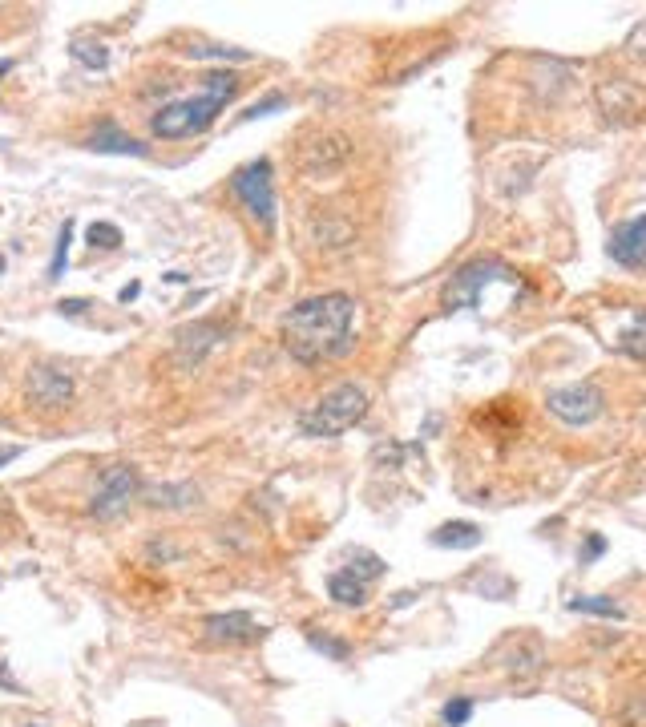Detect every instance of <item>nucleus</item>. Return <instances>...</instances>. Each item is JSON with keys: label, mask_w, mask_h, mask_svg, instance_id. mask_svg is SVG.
Here are the masks:
<instances>
[{"label": "nucleus", "mask_w": 646, "mask_h": 727, "mask_svg": "<svg viewBox=\"0 0 646 727\" xmlns=\"http://www.w3.org/2000/svg\"><path fill=\"white\" fill-rule=\"evenodd\" d=\"M493 283H513V287H521V275L509 267V263H501V259H473V263H465L453 279H449V287H445V307L449 311H469V307H481V295L493 287Z\"/></svg>", "instance_id": "obj_4"}, {"label": "nucleus", "mask_w": 646, "mask_h": 727, "mask_svg": "<svg viewBox=\"0 0 646 727\" xmlns=\"http://www.w3.org/2000/svg\"><path fill=\"white\" fill-rule=\"evenodd\" d=\"M69 57L77 65H85V69H105V65H110V49H105L101 41H81V37L69 45Z\"/></svg>", "instance_id": "obj_17"}, {"label": "nucleus", "mask_w": 646, "mask_h": 727, "mask_svg": "<svg viewBox=\"0 0 646 727\" xmlns=\"http://www.w3.org/2000/svg\"><path fill=\"white\" fill-rule=\"evenodd\" d=\"M21 453H25L21 445H0V469H5V465H13Z\"/></svg>", "instance_id": "obj_28"}, {"label": "nucleus", "mask_w": 646, "mask_h": 727, "mask_svg": "<svg viewBox=\"0 0 646 727\" xmlns=\"http://www.w3.org/2000/svg\"><path fill=\"white\" fill-rule=\"evenodd\" d=\"M307 643H311V651L328 655L332 663H348V655H352V647H348L344 639H336V635H319V631H307Z\"/></svg>", "instance_id": "obj_20"}, {"label": "nucleus", "mask_w": 646, "mask_h": 727, "mask_svg": "<svg viewBox=\"0 0 646 727\" xmlns=\"http://www.w3.org/2000/svg\"><path fill=\"white\" fill-rule=\"evenodd\" d=\"M142 493V477L134 465H110L101 477H97V489L89 497V513L97 522H114L130 509V501Z\"/></svg>", "instance_id": "obj_6"}, {"label": "nucleus", "mask_w": 646, "mask_h": 727, "mask_svg": "<svg viewBox=\"0 0 646 727\" xmlns=\"http://www.w3.org/2000/svg\"><path fill=\"white\" fill-rule=\"evenodd\" d=\"M368 417V392L360 384H336L332 392H323L307 412H299V433L303 437H340L356 429Z\"/></svg>", "instance_id": "obj_3"}, {"label": "nucleus", "mask_w": 646, "mask_h": 727, "mask_svg": "<svg viewBox=\"0 0 646 727\" xmlns=\"http://www.w3.org/2000/svg\"><path fill=\"white\" fill-rule=\"evenodd\" d=\"M9 69H13V61H0V81L9 77Z\"/></svg>", "instance_id": "obj_30"}, {"label": "nucleus", "mask_w": 646, "mask_h": 727, "mask_svg": "<svg viewBox=\"0 0 646 727\" xmlns=\"http://www.w3.org/2000/svg\"><path fill=\"white\" fill-rule=\"evenodd\" d=\"M69 243H73V223H65V227L57 231V247H53V259H49V279H61V275H65Z\"/></svg>", "instance_id": "obj_23"}, {"label": "nucleus", "mask_w": 646, "mask_h": 727, "mask_svg": "<svg viewBox=\"0 0 646 727\" xmlns=\"http://www.w3.org/2000/svg\"><path fill=\"white\" fill-rule=\"evenodd\" d=\"M263 635V627L247 614V610H227V614H206L202 618V639L219 643V647H239V643H255Z\"/></svg>", "instance_id": "obj_8"}, {"label": "nucleus", "mask_w": 646, "mask_h": 727, "mask_svg": "<svg viewBox=\"0 0 646 727\" xmlns=\"http://www.w3.org/2000/svg\"><path fill=\"white\" fill-rule=\"evenodd\" d=\"M328 598H332L336 606H352V610H360V606L368 602V582L352 578L348 570H336V574H328Z\"/></svg>", "instance_id": "obj_15"}, {"label": "nucleus", "mask_w": 646, "mask_h": 727, "mask_svg": "<svg viewBox=\"0 0 646 727\" xmlns=\"http://www.w3.org/2000/svg\"><path fill=\"white\" fill-rule=\"evenodd\" d=\"M29 727H45V723H29Z\"/></svg>", "instance_id": "obj_31"}, {"label": "nucleus", "mask_w": 646, "mask_h": 727, "mask_svg": "<svg viewBox=\"0 0 646 727\" xmlns=\"http://www.w3.org/2000/svg\"><path fill=\"white\" fill-rule=\"evenodd\" d=\"M29 396L41 404V408H65L73 400V376L53 368V364H41L33 368L29 376Z\"/></svg>", "instance_id": "obj_10"}, {"label": "nucleus", "mask_w": 646, "mask_h": 727, "mask_svg": "<svg viewBox=\"0 0 646 727\" xmlns=\"http://www.w3.org/2000/svg\"><path fill=\"white\" fill-rule=\"evenodd\" d=\"M223 336H227V328L214 324V320H198V324H190V328H178V332H174V360H178L182 368H194V364H202V356H206L210 348H219Z\"/></svg>", "instance_id": "obj_9"}, {"label": "nucleus", "mask_w": 646, "mask_h": 727, "mask_svg": "<svg viewBox=\"0 0 646 727\" xmlns=\"http://www.w3.org/2000/svg\"><path fill=\"white\" fill-rule=\"evenodd\" d=\"M239 93V77L231 69H214L202 77V89L190 93V97H178L170 106H162L154 118H150V134L154 138H166V142H178V138H194L202 130L214 126L231 101Z\"/></svg>", "instance_id": "obj_2"}, {"label": "nucleus", "mask_w": 646, "mask_h": 727, "mask_svg": "<svg viewBox=\"0 0 646 727\" xmlns=\"http://www.w3.org/2000/svg\"><path fill=\"white\" fill-rule=\"evenodd\" d=\"M138 291H142V283H130V287H122V291H118V299H122V303H130V299H138Z\"/></svg>", "instance_id": "obj_29"}, {"label": "nucleus", "mask_w": 646, "mask_h": 727, "mask_svg": "<svg viewBox=\"0 0 646 727\" xmlns=\"http://www.w3.org/2000/svg\"><path fill=\"white\" fill-rule=\"evenodd\" d=\"M384 570H388V562L380 554H372V550H356L352 554V566H348V574L360 578V582H376Z\"/></svg>", "instance_id": "obj_18"}, {"label": "nucleus", "mask_w": 646, "mask_h": 727, "mask_svg": "<svg viewBox=\"0 0 646 727\" xmlns=\"http://www.w3.org/2000/svg\"><path fill=\"white\" fill-rule=\"evenodd\" d=\"M481 538L485 534L473 522H445V526L433 530V546H441V550H477Z\"/></svg>", "instance_id": "obj_14"}, {"label": "nucleus", "mask_w": 646, "mask_h": 727, "mask_svg": "<svg viewBox=\"0 0 646 727\" xmlns=\"http://www.w3.org/2000/svg\"><path fill=\"white\" fill-rule=\"evenodd\" d=\"M186 57L190 61H206V57H214V61H251L247 49H223V45H190Z\"/></svg>", "instance_id": "obj_22"}, {"label": "nucleus", "mask_w": 646, "mask_h": 727, "mask_svg": "<svg viewBox=\"0 0 646 727\" xmlns=\"http://www.w3.org/2000/svg\"><path fill=\"white\" fill-rule=\"evenodd\" d=\"M231 194L243 202V211L259 223L263 235L275 231V178H271V162L267 158H255V162H243L235 174H231Z\"/></svg>", "instance_id": "obj_5"}, {"label": "nucleus", "mask_w": 646, "mask_h": 727, "mask_svg": "<svg viewBox=\"0 0 646 727\" xmlns=\"http://www.w3.org/2000/svg\"><path fill=\"white\" fill-rule=\"evenodd\" d=\"M89 247L114 251V247H122V231H118L114 223H93V227H89Z\"/></svg>", "instance_id": "obj_24"}, {"label": "nucleus", "mask_w": 646, "mask_h": 727, "mask_svg": "<svg viewBox=\"0 0 646 727\" xmlns=\"http://www.w3.org/2000/svg\"><path fill=\"white\" fill-rule=\"evenodd\" d=\"M614 352L630 356V360H646V307H630L622 316V328L614 332Z\"/></svg>", "instance_id": "obj_12"}, {"label": "nucleus", "mask_w": 646, "mask_h": 727, "mask_svg": "<svg viewBox=\"0 0 646 727\" xmlns=\"http://www.w3.org/2000/svg\"><path fill=\"white\" fill-rule=\"evenodd\" d=\"M473 711H477V703L469 695H453V699L441 703V723L445 727H465L473 719Z\"/></svg>", "instance_id": "obj_19"}, {"label": "nucleus", "mask_w": 646, "mask_h": 727, "mask_svg": "<svg viewBox=\"0 0 646 727\" xmlns=\"http://www.w3.org/2000/svg\"><path fill=\"white\" fill-rule=\"evenodd\" d=\"M546 408L554 412L562 425L586 429V425H594L602 412H606V396H602L598 384L582 380V384H562V388H554V392L546 396Z\"/></svg>", "instance_id": "obj_7"}, {"label": "nucleus", "mask_w": 646, "mask_h": 727, "mask_svg": "<svg viewBox=\"0 0 646 727\" xmlns=\"http://www.w3.org/2000/svg\"><path fill=\"white\" fill-rule=\"evenodd\" d=\"M198 493L190 485H162V489H146L150 505H190Z\"/></svg>", "instance_id": "obj_21"}, {"label": "nucleus", "mask_w": 646, "mask_h": 727, "mask_svg": "<svg viewBox=\"0 0 646 727\" xmlns=\"http://www.w3.org/2000/svg\"><path fill=\"white\" fill-rule=\"evenodd\" d=\"M352 324H356V299L344 291L299 299L283 316V348L291 352V360L307 368L344 360L356 348Z\"/></svg>", "instance_id": "obj_1"}, {"label": "nucleus", "mask_w": 646, "mask_h": 727, "mask_svg": "<svg viewBox=\"0 0 646 727\" xmlns=\"http://www.w3.org/2000/svg\"><path fill=\"white\" fill-rule=\"evenodd\" d=\"M610 259L618 267H646V215L614 227V235H610Z\"/></svg>", "instance_id": "obj_11"}, {"label": "nucleus", "mask_w": 646, "mask_h": 727, "mask_svg": "<svg viewBox=\"0 0 646 727\" xmlns=\"http://www.w3.org/2000/svg\"><path fill=\"white\" fill-rule=\"evenodd\" d=\"M606 554V538L602 534H590V542H586V550H582V562H594V558H602Z\"/></svg>", "instance_id": "obj_26"}, {"label": "nucleus", "mask_w": 646, "mask_h": 727, "mask_svg": "<svg viewBox=\"0 0 646 727\" xmlns=\"http://www.w3.org/2000/svg\"><path fill=\"white\" fill-rule=\"evenodd\" d=\"M574 614H598V618H622V606L614 602V598H606V594H578V598H570L566 602Z\"/></svg>", "instance_id": "obj_16"}, {"label": "nucleus", "mask_w": 646, "mask_h": 727, "mask_svg": "<svg viewBox=\"0 0 646 727\" xmlns=\"http://www.w3.org/2000/svg\"><path fill=\"white\" fill-rule=\"evenodd\" d=\"M85 150H93V154H126V158H142V154H146V146H142L138 138L122 134L114 122H101V126L85 138Z\"/></svg>", "instance_id": "obj_13"}, {"label": "nucleus", "mask_w": 646, "mask_h": 727, "mask_svg": "<svg viewBox=\"0 0 646 727\" xmlns=\"http://www.w3.org/2000/svg\"><path fill=\"white\" fill-rule=\"evenodd\" d=\"M283 106H287V101H283V93H267L263 101H255V106H251V110L243 114V122H255V118H267L271 110H283Z\"/></svg>", "instance_id": "obj_25"}, {"label": "nucleus", "mask_w": 646, "mask_h": 727, "mask_svg": "<svg viewBox=\"0 0 646 727\" xmlns=\"http://www.w3.org/2000/svg\"><path fill=\"white\" fill-rule=\"evenodd\" d=\"M85 307H89L85 299H61V303H57V311H61V316H81Z\"/></svg>", "instance_id": "obj_27"}]
</instances>
